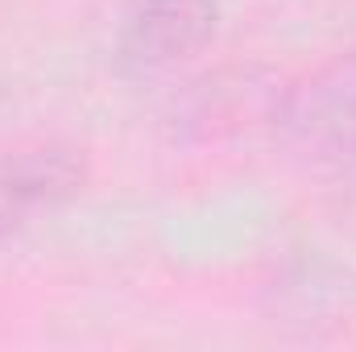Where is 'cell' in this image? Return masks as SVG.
<instances>
[{
	"label": "cell",
	"instance_id": "6da1fadb",
	"mask_svg": "<svg viewBox=\"0 0 356 352\" xmlns=\"http://www.w3.org/2000/svg\"><path fill=\"white\" fill-rule=\"evenodd\" d=\"M220 21V0H124L116 58L124 71L149 75L195 58Z\"/></svg>",
	"mask_w": 356,
	"mask_h": 352
},
{
	"label": "cell",
	"instance_id": "7a4b0ae2",
	"mask_svg": "<svg viewBox=\"0 0 356 352\" xmlns=\"http://www.w3.org/2000/svg\"><path fill=\"white\" fill-rule=\"evenodd\" d=\"M277 129L307 154L356 150V50L332 58L277 104Z\"/></svg>",
	"mask_w": 356,
	"mask_h": 352
},
{
	"label": "cell",
	"instance_id": "3957f363",
	"mask_svg": "<svg viewBox=\"0 0 356 352\" xmlns=\"http://www.w3.org/2000/svg\"><path fill=\"white\" fill-rule=\"evenodd\" d=\"M88 182L83 154L67 145H21L0 154V241L21 232L33 216L63 207Z\"/></svg>",
	"mask_w": 356,
	"mask_h": 352
}]
</instances>
